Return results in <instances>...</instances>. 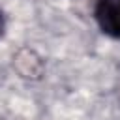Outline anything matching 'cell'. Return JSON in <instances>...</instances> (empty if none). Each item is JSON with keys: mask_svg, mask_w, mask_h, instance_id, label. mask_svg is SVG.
Returning <instances> with one entry per match:
<instances>
[{"mask_svg": "<svg viewBox=\"0 0 120 120\" xmlns=\"http://www.w3.org/2000/svg\"><path fill=\"white\" fill-rule=\"evenodd\" d=\"M4 28H6V19H4V13L0 9V36L4 34Z\"/></svg>", "mask_w": 120, "mask_h": 120, "instance_id": "3", "label": "cell"}, {"mask_svg": "<svg viewBox=\"0 0 120 120\" xmlns=\"http://www.w3.org/2000/svg\"><path fill=\"white\" fill-rule=\"evenodd\" d=\"M13 66L24 79H39L43 75V60L30 49H21L13 56Z\"/></svg>", "mask_w": 120, "mask_h": 120, "instance_id": "2", "label": "cell"}, {"mask_svg": "<svg viewBox=\"0 0 120 120\" xmlns=\"http://www.w3.org/2000/svg\"><path fill=\"white\" fill-rule=\"evenodd\" d=\"M94 17L103 34L120 39V0H96Z\"/></svg>", "mask_w": 120, "mask_h": 120, "instance_id": "1", "label": "cell"}]
</instances>
